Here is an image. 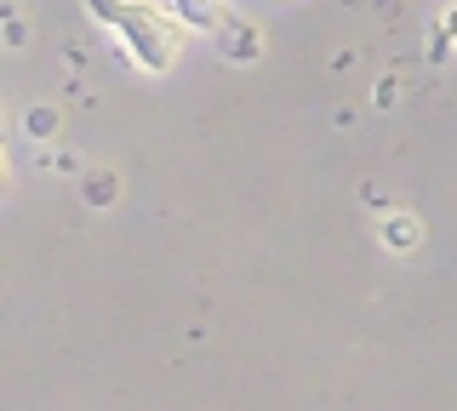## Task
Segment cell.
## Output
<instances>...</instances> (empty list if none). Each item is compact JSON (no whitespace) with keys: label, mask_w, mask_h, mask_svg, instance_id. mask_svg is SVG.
Returning a JSON list of instances; mask_svg holds the SVG:
<instances>
[{"label":"cell","mask_w":457,"mask_h":411,"mask_svg":"<svg viewBox=\"0 0 457 411\" xmlns=\"http://www.w3.org/2000/svg\"><path fill=\"white\" fill-rule=\"evenodd\" d=\"M29 132H35V137H52L57 132V115H52V109H35V115H29Z\"/></svg>","instance_id":"5b68a950"},{"label":"cell","mask_w":457,"mask_h":411,"mask_svg":"<svg viewBox=\"0 0 457 411\" xmlns=\"http://www.w3.org/2000/svg\"><path fill=\"white\" fill-rule=\"evenodd\" d=\"M418 223H411V218H389V246H418Z\"/></svg>","instance_id":"277c9868"},{"label":"cell","mask_w":457,"mask_h":411,"mask_svg":"<svg viewBox=\"0 0 457 411\" xmlns=\"http://www.w3.org/2000/svg\"><path fill=\"white\" fill-rule=\"evenodd\" d=\"M171 12H178L189 29H223V0H171Z\"/></svg>","instance_id":"7a4b0ae2"},{"label":"cell","mask_w":457,"mask_h":411,"mask_svg":"<svg viewBox=\"0 0 457 411\" xmlns=\"http://www.w3.org/2000/svg\"><path fill=\"white\" fill-rule=\"evenodd\" d=\"M86 12H97V18L126 40L132 58L149 69V75H166L183 52V35H189V23H183L178 12H161L154 0H86Z\"/></svg>","instance_id":"6da1fadb"},{"label":"cell","mask_w":457,"mask_h":411,"mask_svg":"<svg viewBox=\"0 0 457 411\" xmlns=\"http://www.w3.org/2000/svg\"><path fill=\"white\" fill-rule=\"evenodd\" d=\"M109 194H114V183H109V177H97L92 189H86V201H109Z\"/></svg>","instance_id":"8992f818"},{"label":"cell","mask_w":457,"mask_h":411,"mask_svg":"<svg viewBox=\"0 0 457 411\" xmlns=\"http://www.w3.org/2000/svg\"><path fill=\"white\" fill-rule=\"evenodd\" d=\"M440 35L457 40V6H446V18H440Z\"/></svg>","instance_id":"52a82bcc"},{"label":"cell","mask_w":457,"mask_h":411,"mask_svg":"<svg viewBox=\"0 0 457 411\" xmlns=\"http://www.w3.org/2000/svg\"><path fill=\"white\" fill-rule=\"evenodd\" d=\"M223 52H235V58H252L257 52V35H252V23H240V18H223Z\"/></svg>","instance_id":"3957f363"}]
</instances>
